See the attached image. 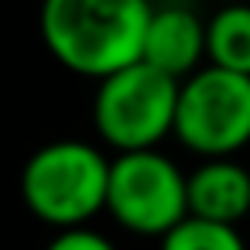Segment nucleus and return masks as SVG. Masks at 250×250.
<instances>
[{
	"label": "nucleus",
	"mask_w": 250,
	"mask_h": 250,
	"mask_svg": "<svg viewBox=\"0 0 250 250\" xmlns=\"http://www.w3.org/2000/svg\"><path fill=\"white\" fill-rule=\"evenodd\" d=\"M147 0H42V42L59 65L103 79L141 59L151 21Z\"/></svg>",
	"instance_id": "f257e3e1"
},
{
	"label": "nucleus",
	"mask_w": 250,
	"mask_h": 250,
	"mask_svg": "<svg viewBox=\"0 0 250 250\" xmlns=\"http://www.w3.org/2000/svg\"><path fill=\"white\" fill-rule=\"evenodd\" d=\"M110 161L86 141H52L38 147L21 171V199L48 226L89 223L106 209Z\"/></svg>",
	"instance_id": "f03ea898"
},
{
	"label": "nucleus",
	"mask_w": 250,
	"mask_h": 250,
	"mask_svg": "<svg viewBox=\"0 0 250 250\" xmlns=\"http://www.w3.org/2000/svg\"><path fill=\"white\" fill-rule=\"evenodd\" d=\"M93 127L117 151L158 147L161 137L175 134V110L182 79L137 59L103 79H96Z\"/></svg>",
	"instance_id": "7ed1b4c3"
},
{
	"label": "nucleus",
	"mask_w": 250,
	"mask_h": 250,
	"mask_svg": "<svg viewBox=\"0 0 250 250\" xmlns=\"http://www.w3.org/2000/svg\"><path fill=\"white\" fill-rule=\"evenodd\" d=\"M175 137L199 158H226L250 144V72L209 62L182 79Z\"/></svg>",
	"instance_id": "20e7f679"
},
{
	"label": "nucleus",
	"mask_w": 250,
	"mask_h": 250,
	"mask_svg": "<svg viewBox=\"0 0 250 250\" xmlns=\"http://www.w3.org/2000/svg\"><path fill=\"white\" fill-rule=\"evenodd\" d=\"M106 212L137 236H165L188 212V175L158 147L120 151L110 161Z\"/></svg>",
	"instance_id": "39448f33"
},
{
	"label": "nucleus",
	"mask_w": 250,
	"mask_h": 250,
	"mask_svg": "<svg viewBox=\"0 0 250 250\" xmlns=\"http://www.w3.org/2000/svg\"><path fill=\"white\" fill-rule=\"evenodd\" d=\"M141 59L185 79L206 59V24L188 7H161L151 11Z\"/></svg>",
	"instance_id": "423d86ee"
},
{
	"label": "nucleus",
	"mask_w": 250,
	"mask_h": 250,
	"mask_svg": "<svg viewBox=\"0 0 250 250\" xmlns=\"http://www.w3.org/2000/svg\"><path fill=\"white\" fill-rule=\"evenodd\" d=\"M188 212L240 223L250 216V171L226 158H206L188 175Z\"/></svg>",
	"instance_id": "0eeeda50"
},
{
	"label": "nucleus",
	"mask_w": 250,
	"mask_h": 250,
	"mask_svg": "<svg viewBox=\"0 0 250 250\" xmlns=\"http://www.w3.org/2000/svg\"><path fill=\"white\" fill-rule=\"evenodd\" d=\"M206 59L236 72H250V4L229 0L206 21Z\"/></svg>",
	"instance_id": "6e6552de"
},
{
	"label": "nucleus",
	"mask_w": 250,
	"mask_h": 250,
	"mask_svg": "<svg viewBox=\"0 0 250 250\" xmlns=\"http://www.w3.org/2000/svg\"><path fill=\"white\" fill-rule=\"evenodd\" d=\"M165 247L171 250H240L243 236L236 229V223H223L212 216H199V212H185L165 236Z\"/></svg>",
	"instance_id": "1a4fd4ad"
},
{
	"label": "nucleus",
	"mask_w": 250,
	"mask_h": 250,
	"mask_svg": "<svg viewBox=\"0 0 250 250\" xmlns=\"http://www.w3.org/2000/svg\"><path fill=\"white\" fill-rule=\"evenodd\" d=\"M52 250H110V240L96 229H89V223H72V226H59V233L48 240Z\"/></svg>",
	"instance_id": "9d476101"
},
{
	"label": "nucleus",
	"mask_w": 250,
	"mask_h": 250,
	"mask_svg": "<svg viewBox=\"0 0 250 250\" xmlns=\"http://www.w3.org/2000/svg\"><path fill=\"white\" fill-rule=\"evenodd\" d=\"M223 4H229V0H223Z\"/></svg>",
	"instance_id": "9b49d317"
}]
</instances>
